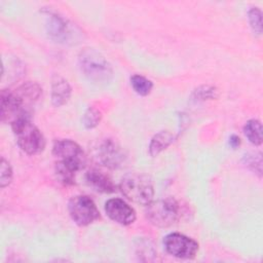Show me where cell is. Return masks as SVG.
<instances>
[{
  "label": "cell",
  "instance_id": "44dd1931",
  "mask_svg": "<svg viewBox=\"0 0 263 263\" xmlns=\"http://www.w3.org/2000/svg\"><path fill=\"white\" fill-rule=\"evenodd\" d=\"M12 180V168L9 162L4 158L1 157V164H0V187L4 188L11 183Z\"/></svg>",
  "mask_w": 263,
  "mask_h": 263
},
{
  "label": "cell",
  "instance_id": "9a60e30c",
  "mask_svg": "<svg viewBox=\"0 0 263 263\" xmlns=\"http://www.w3.org/2000/svg\"><path fill=\"white\" fill-rule=\"evenodd\" d=\"M243 134L255 146H260L262 144V124L258 119H250L243 126Z\"/></svg>",
  "mask_w": 263,
  "mask_h": 263
},
{
  "label": "cell",
  "instance_id": "8fae6325",
  "mask_svg": "<svg viewBox=\"0 0 263 263\" xmlns=\"http://www.w3.org/2000/svg\"><path fill=\"white\" fill-rule=\"evenodd\" d=\"M105 212L107 216L114 222L127 226L135 222L136 212L121 198H110L105 203Z\"/></svg>",
  "mask_w": 263,
  "mask_h": 263
},
{
  "label": "cell",
  "instance_id": "cb8c5ba5",
  "mask_svg": "<svg viewBox=\"0 0 263 263\" xmlns=\"http://www.w3.org/2000/svg\"><path fill=\"white\" fill-rule=\"evenodd\" d=\"M229 145L231 148L236 149L240 145V139L236 135H231L229 138Z\"/></svg>",
  "mask_w": 263,
  "mask_h": 263
},
{
  "label": "cell",
  "instance_id": "5b68a950",
  "mask_svg": "<svg viewBox=\"0 0 263 263\" xmlns=\"http://www.w3.org/2000/svg\"><path fill=\"white\" fill-rule=\"evenodd\" d=\"M29 102L17 89L1 90V121L10 125L22 119L31 118V109Z\"/></svg>",
  "mask_w": 263,
  "mask_h": 263
},
{
  "label": "cell",
  "instance_id": "d6986e66",
  "mask_svg": "<svg viewBox=\"0 0 263 263\" xmlns=\"http://www.w3.org/2000/svg\"><path fill=\"white\" fill-rule=\"evenodd\" d=\"M243 163L259 177L262 176V155L259 152L249 153L243 156Z\"/></svg>",
  "mask_w": 263,
  "mask_h": 263
},
{
  "label": "cell",
  "instance_id": "277c9868",
  "mask_svg": "<svg viewBox=\"0 0 263 263\" xmlns=\"http://www.w3.org/2000/svg\"><path fill=\"white\" fill-rule=\"evenodd\" d=\"M18 147L29 155L41 153L45 148V138L31 118H22L11 124Z\"/></svg>",
  "mask_w": 263,
  "mask_h": 263
},
{
  "label": "cell",
  "instance_id": "3957f363",
  "mask_svg": "<svg viewBox=\"0 0 263 263\" xmlns=\"http://www.w3.org/2000/svg\"><path fill=\"white\" fill-rule=\"evenodd\" d=\"M119 189L122 194L133 202L147 205L153 200V183L150 177L145 174H127L121 179Z\"/></svg>",
  "mask_w": 263,
  "mask_h": 263
},
{
  "label": "cell",
  "instance_id": "9c48e42d",
  "mask_svg": "<svg viewBox=\"0 0 263 263\" xmlns=\"http://www.w3.org/2000/svg\"><path fill=\"white\" fill-rule=\"evenodd\" d=\"M165 251L179 259H192L198 251V242L184 234L173 232L164 236Z\"/></svg>",
  "mask_w": 263,
  "mask_h": 263
},
{
  "label": "cell",
  "instance_id": "7a4b0ae2",
  "mask_svg": "<svg viewBox=\"0 0 263 263\" xmlns=\"http://www.w3.org/2000/svg\"><path fill=\"white\" fill-rule=\"evenodd\" d=\"M46 16L45 29L48 37L64 45H76L82 39L81 30L62 14L46 9L43 11Z\"/></svg>",
  "mask_w": 263,
  "mask_h": 263
},
{
  "label": "cell",
  "instance_id": "52a82bcc",
  "mask_svg": "<svg viewBox=\"0 0 263 263\" xmlns=\"http://www.w3.org/2000/svg\"><path fill=\"white\" fill-rule=\"evenodd\" d=\"M71 219L78 226H87L100 218V212L93 200L86 195L73 196L68 203Z\"/></svg>",
  "mask_w": 263,
  "mask_h": 263
},
{
  "label": "cell",
  "instance_id": "30bf717a",
  "mask_svg": "<svg viewBox=\"0 0 263 263\" xmlns=\"http://www.w3.org/2000/svg\"><path fill=\"white\" fill-rule=\"evenodd\" d=\"M98 160L106 167L116 170L121 167L126 161L124 150L113 140L105 139L97 148Z\"/></svg>",
  "mask_w": 263,
  "mask_h": 263
},
{
  "label": "cell",
  "instance_id": "5bb4252c",
  "mask_svg": "<svg viewBox=\"0 0 263 263\" xmlns=\"http://www.w3.org/2000/svg\"><path fill=\"white\" fill-rule=\"evenodd\" d=\"M175 140V136L168 130H161L157 133L150 142L149 145V154L154 157L157 156L160 152L165 150Z\"/></svg>",
  "mask_w": 263,
  "mask_h": 263
},
{
  "label": "cell",
  "instance_id": "ba28073f",
  "mask_svg": "<svg viewBox=\"0 0 263 263\" xmlns=\"http://www.w3.org/2000/svg\"><path fill=\"white\" fill-rule=\"evenodd\" d=\"M52 154L77 172L83 170L86 165V155L82 148L74 141L64 139L57 140L52 146Z\"/></svg>",
  "mask_w": 263,
  "mask_h": 263
},
{
  "label": "cell",
  "instance_id": "4fadbf2b",
  "mask_svg": "<svg viewBox=\"0 0 263 263\" xmlns=\"http://www.w3.org/2000/svg\"><path fill=\"white\" fill-rule=\"evenodd\" d=\"M72 88L64 77L54 74L51 78V103L54 107H61L70 100Z\"/></svg>",
  "mask_w": 263,
  "mask_h": 263
},
{
  "label": "cell",
  "instance_id": "603a6c76",
  "mask_svg": "<svg viewBox=\"0 0 263 263\" xmlns=\"http://www.w3.org/2000/svg\"><path fill=\"white\" fill-rule=\"evenodd\" d=\"M195 95L200 100L215 99L218 97V90L213 86H201L195 90Z\"/></svg>",
  "mask_w": 263,
  "mask_h": 263
},
{
  "label": "cell",
  "instance_id": "2e32d148",
  "mask_svg": "<svg viewBox=\"0 0 263 263\" xmlns=\"http://www.w3.org/2000/svg\"><path fill=\"white\" fill-rule=\"evenodd\" d=\"M54 173L58 181L63 185L71 186L75 184V176L77 171L69 166L68 164L58 160L54 165Z\"/></svg>",
  "mask_w": 263,
  "mask_h": 263
},
{
  "label": "cell",
  "instance_id": "e0dca14e",
  "mask_svg": "<svg viewBox=\"0 0 263 263\" xmlns=\"http://www.w3.org/2000/svg\"><path fill=\"white\" fill-rule=\"evenodd\" d=\"M130 85L138 95L143 97L148 96L153 88L152 81L139 74H135L130 77Z\"/></svg>",
  "mask_w": 263,
  "mask_h": 263
},
{
  "label": "cell",
  "instance_id": "7402d4cb",
  "mask_svg": "<svg viewBox=\"0 0 263 263\" xmlns=\"http://www.w3.org/2000/svg\"><path fill=\"white\" fill-rule=\"evenodd\" d=\"M137 249H138V252L137 254L139 256H146V260H149L148 258V255L149 256H155L157 255L156 251L154 250L153 246L151 245V242L149 240H146V239H141L139 240L138 245H137Z\"/></svg>",
  "mask_w": 263,
  "mask_h": 263
},
{
  "label": "cell",
  "instance_id": "ffe728a7",
  "mask_svg": "<svg viewBox=\"0 0 263 263\" xmlns=\"http://www.w3.org/2000/svg\"><path fill=\"white\" fill-rule=\"evenodd\" d=\"M248 18L252 30L260 35L262 33V13L258 7H252L248 12Z\"/></svg>",
  "mask_w": 263,
  "mask_h": 263
},
{
  "label": "cell",
  "instance_id": "7c38bea8",
  "mask_svg": "<svg viewBox=\"0 0 263 263\" xmlns=\"http://www.w3.org/2000/svg\"><path fill=\"white\" fill-rule=\"evenodd\" d=\"M85 181L87 185L97 192L112 193L116 190V186L111 178L97 168L87 171L85 174Z\"/></svg>",
  "mask_w": 263,
  "mask_h": 263
},
{
  "label": "cell",
  "instance_id": "8992f818",
  "mask_svg": "<svg viewBox=\"0 0 263 263\" xmlns=\"http://www.w3.org/2000/svg\"><path fill=\"white\" fill-rule=\"evenodd\" d=\"M180 216V208L172 198L158 199L147 204L146 218L154 226L165 228L176 223Z\"/></svg>",
  "mask_w": 263,
  "mask_h": 263
},
{
  "label": "cell",
  "instance_id": "ac0fdd59",
  "mask_svg": "<svg viewBox=\"0 0 263 263\" xmlns=\"http://www.w3.org/2000/svg\"><path fill=\"white\" fill-rule=\"evenodd\" d=\"M101 120H102V113L93 107L87 108L82 115V124L87 129H91L98 126Z\"/></svg>",
  "mask_w": 263,
  "mask_h": 263
},
{
  "label": "cell",
  "instance_id": "6da1fadb",
  "mask_svg": "<svg viewBox=\"0 0 263 263\" xmlns=\"http://www.w3.org/2000/svg\"><path fill=\"white\" fill-rule=\"evenodd\" d=\"M78 65L82 74L95 84H107L113 77L112 66L95 48L82 49L78 55Z\"/></svg>",
  "mask_w": 263,
  "mask_h": 263
}]
</instances>
